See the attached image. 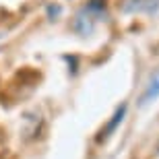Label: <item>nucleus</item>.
I'll list each match as a JSON object with an SVG mask.
<instances>
[{
	"mask_svg": "<svg viewBox=\"0 0 159 159\" xmlns=\"http://www.w3.org/2000/svg\"><path fill=\"white\" fill-rule=\"evenodd\" d=\"M99 17V15H95L89 6H85L83 11H79L77 19H75V23H72V27H75V31H77L79 35H91L93 33V27H95V21Z\"/></svg>",
	"mask_w": 159,
	"mask_h": 159,
	"instance_id": "obj_1",
	"label": "nucleus"
},
{
	"mask_svg": "<svg viewBox=\"0 0 159 159\" xmlns=\"http://www.w3.org/2000/svg\"><path fill=\"white\" fill-rule=\"evenodd\" d=\"M157 97H159V72H155L153 77H151V81H149L143 97H141V106H147V103H151Z\"/></svg>",
	"mask_w": 159,
	"mask_h": 159,
	"instance_id": "obj_2",
	"label": "nucleus"
},
{
	"mask_svg": "<svg viewBox=\"0 0 159 159\" xmlns=\"http://www.w3.org/2000/svg\"><path fill=\"white\" fill-rule=\"evenodd\" d=\"M124 114H126V106H120L118 110H116V114L112 116V120H110V124L106 126V130H101V136H99V141L101 139H107V136L112 134L114 130L118 128V124L124 120Z\"/></svg>",
	"mask_w": 159,
	"mask_h": 159,
	"instance_id": "obj_3",
	"label": "nucleus"
},
{
	"mask_svg": "<svg viewBox=\"0 0 159 159\" xmlns=\"http://www.w3.org/2000/svg\"><path fill=\"white\" fill-rule=\"evenodd\" d=\"M48 15H50V17H58L60 15V6H48Z\"/></svg>",
	"mask_w": 159,
	"mask_h": 159,
	"instance_id": "obj_4",
	"label": "nucleus"
},
{
	"mask_svg": "<svg viewBox=\"0 0 159 159\" xmlns=\"http://www.w3.org/2000/svg\"><path fill=\"white\" fill-rule=\"evenodd\" d=\"M157 151H159V143H157Z\"/></svg>",
	"mask_w": 159,
	"mask_h": 159,
	"instance_id": "obj_5",
	"label": "nucleus"
}]
</instances>
